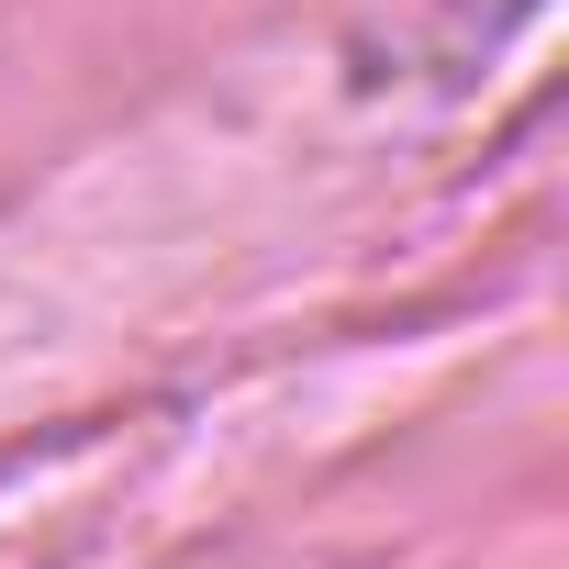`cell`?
Wrapping results in <instances>:
<instances>
[{
  "mask_svg": "<svg viewBox=\"0 0 569 569\" xmlns=\"http://www.w3.org/2000/svg\"><path fill=\"white\" fill-rule=\"evenodd\" d=\"M536 0H358V57L380 68H425V79H469Z\"/></svg>",
  "mask_w": 569,
  "mask_h": 569,
  "instance_id": "cell-1",
  "label": "cell"
}]
</instances>
